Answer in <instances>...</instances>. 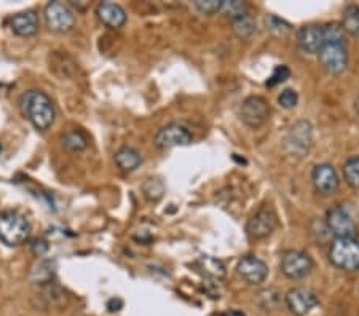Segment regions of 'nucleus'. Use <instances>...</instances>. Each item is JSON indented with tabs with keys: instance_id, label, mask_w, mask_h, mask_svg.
<instances>
[{
	"instance_id": "nucleus-20",
	"label": "nucleus",
	"mask_w": 359,
	"mask_h": 316,
	"mask_svg": "<svg viewBox=\"0 0 359 316\" xmlns=\"http://www.w3.org/2000/svg\"><path fill=\"white\" fill-rule=\"evenodd\" d=\"M116 163L118 165L120 169L134 171V169L140 167V163H142V158H140V155L134 149L122 147L116 154Z\"/></svg>"
},
{
	"instance_id": "nucleus-10",
	"label": "nucleus",
	"mask_w": 359,
	"mask_h": 316,
	"mask_svg": "<svg viewBox=\"0 0 359 316\" xmlns=\"http://www.w3.org/2000/svg\"><path fill=\"white\" fill-rule=\"evenodd\" d=\"M326 225L327 230L335 238L355 236L356 233V222L343 206H335L329 210L326 216Z\"/></svg>"
},
{
	"instance_id": "nucleus-28",
	"label": "nucleus",
	"mask_w": 359,
	"mask_h": 316,
	"mask_svg": "<svg viewBox=\"0 0 359 316\" xmlns=\"http://www.w3.org/2000/svg\"><path fill=\"white\" fill-rule=\"evenodd\" d=\"M291 77V71L288 66H277L270 75V79L267 80V86H277L279 84H284Z\"/></svg>"
},
{
	"instance_id": "nucleus-1",
	"label": "nucleus",
	"mask_w": 359,
	"mask_h": 316,
	"mask_svg": "<svg viewBox=\"0 0 359 316\" xmlns=\"http://www.w3.org/2000/svg\"><path fill=\"white\" fill-rule=\"evenodd\" d=\"M320 61L331 75H340L348 64V50L345 30L339 23L322 26V45L320 50Z\"/></svg>"
},
{
	"instance_id": "nucleus-8",
	"label": "nucleus",
	"mask_w": 359,
	"mask_h": 316,
	"mask_svg": "<svg viewBox=\"0 0 359 316\" xmlns=\"http://www.w3.org/2000/svg\"><path fill=\"white\" fill-rule=\"evenodd\" d=\"M192 141H194V136H192L189 129L178 125V123H171V125L158 129V133L154 138V144L161 150L189 146Z\"/></svg>"
},
{
	"instance_id": "nucleus-5",
	"label": "nucleus",
	"mask_w": 359,
	"mask_h": 316,
	"mask_svg": "<svg viewBox=\"0 0 359 316\" xmlns=\"http://www.w3.org/2000/svg\"><path fill=\"white\" fill-rule=\"evenodd\" d=\"M45 21L50 30L58 34H66L74 28L75 15L66 3L50 2L45 7Z\"/></svg>"
},
{
	"instance_id": "nucleus-11",
	"label": "nucleus",
	"mask_w": 359,
	"mask_h": 316,
	"mask_svg": "<svg viewBox=\"0 0 359 316\" xmlns=\"http://www.w3.org/2000/svg\"><path fill=\"white\" fill-rule=\"evenodd\" d=\"M320 304L318 295L305 288H294L286 294V305L295 316H306Z\"/></svg>"
},
{
	"instance_id": "nucleus-13",
	"label": "nucleus",
	"mask_w": 359,
	"mask_h": 316,
	"mask_svg": "<svg viewBox=\"0 0 359 316\" xmlns=\"http://www.w3.org/2000/svg\"><path fill=\"white\" fill-rule=\"evenodd\" d=\"M237 272L248 284H260L268 275V267L264 261L254 256H244L238 261Z\"/></svg>"
},
{
	"instance_id": "nucleus-16",
	"label": "nucleus",
	"mask_w": 359,
	"mask_h": 316,
	"mask_svg": "<svg viewBox=\"0 0 359 316\" xmlns=\"http://www.w3.org/2000/svg\"><path fill=\"white\" fill-rule=\"evenodd\" d=\"M98 19L111 29H120L127 23V12L123 7H120L118 3L113 2H101L96 7Z\"/></svg>"
},
{
	"instance_id": "nucleus-24",
	"label": "nucleus",
	"mask_w": 359,
	"mask_h": 316,
	"mask_svg": "<svg viewBox=\"0 0 359 316\" xmlns=\"http://www.w3.org/2000/svg\"><path fill=\"white\" fill-rule=\"evenodd\" d=\"M343 176H345L347 184L350 187L359 190V157L348 160L345 167H343Z\"/></svg>"
},
{
	"instance_id": "nucleus-31",
	"label": "nucleus",
	"mask_w": 359,
	"mask_h": 316,
	"mask_svg": "<svg viewBox=\"0 0 359 316\" xmlns=\"http://www.w3.org/2000/svg\"><path fill=\"white\" fill-rule=\"evenodd\" d=\"M48 241L44 240V238H37V240L33 241V252L37 257H44L46 251H48Z\"/></svg>"
},
{
	"instance_id": "nucleus-12",
	"label": "nucleus",
	"mask_w": 359,
	"mask_h": 316,
	"mask_svg": "<svg viewBox=\"0 0 359 316\" xmlns=\"http://www.w3.org/2000/svg\"><path fill=\"white\" fill-rule=\"evenodd\" d=\"M313 142V134H311V127L306 122H297L289 129L288 138H286V147L289 154L302 157L305 152H309Z\"/></svg>"
},
{
	"instance_id": "nucleus-29",
	"label": "nucleus",
	"mask_w": 359,
	"mask_h": 316,
	"mask_svg": "<svg viewBox=\"0 0 359 316\" xmlns=\"http://www.w3.org/2000/svg\"><path fill=\"white\" fill-rule=\"evenodd\" d=\"M195 8L203 15H212L221 12L222 0H196Z\"/></svg>"
},
{
	"instance_id": "nucleus-14",
	"label": "nucleus",
	"mask_w": 359,
	"mask_h": 316,
	"mask_svg": "<svg viewBox=\"0 0 359 316\" xmlns=\"http://www.w3.org/2000/svg\"><path fill=\"white\" fill-rule=\"evenodd\" d=\"M311 180L321 195H332L339 189V176L331 165L324 163L315 167L313 173H311Z\"/></svg>"
},
{
	"instance_id": "nucleus-23",
	"label": "nucleus",
	"mask_w": 359,
	"mask_h": 316,
	"mask_svg": "<svg viewBox=\"0 0 359 316\" xmlns=\"http://www.w3.org/2000/svg\"><path fill=\"white\" fill-rule=\"evenodd\" d=\"M142 192L149 201H160L165 195V184L160 179H147L142 184Z\"/></svg>"
},
{
	"instance_id": "nucleus-22",
	"label": "nucleus",
	"mask_w": 359,
	"mask_h": 316,
	"mask_svg": "<svg viewBox=\"0 0 359 316\" xmlns=\"http://www.w3.org/2000/svg\"><path fill=\"white\" fill-rule=\"evenodd\" d=\"M342 28L345 32L351 35H359V7L356 5H348L343 12Z\"/></svg>"
},
{
	"instance_id": "nucleus-21",
	"label": "nucleus",
	"mask_w": 359,
	"mask_h": 316,
	"mask_svg": "<svg viewBox=\"0 0 359 316\" xmlns=\"http://www.w3.org/2000/svg\"><path fill=\"white\" fill-rule=\"evenodd\" d=\"M232 30L239 39H249L256 32V23H254L252 17L244 13L241 17L232 19Z\"/></svg>"
},
{
	"instance_id": "nucleus-34",
	"label": "nucleus",
	"mask_w": 359,
	"mask_h": 316,
	"mask_svg": "<svg viewBox=\"0 0 359 316\" xmlns=\"http://www.w3.org/2000/svg\"><path fill=\"white\" fill-rule=\"evenodd\" d=\"M355 111H356V113L359 115V97L355 101Z\"/></svg>"
},
{
	"instance_id": "nucleus-35",
	"label": "nucleus",
	"mask_w": 359,
	"mask_h": 316,
	"mask_svg": "<svg viewBox=\"0 0 359 316\" xmlns=\"http://www.w3.org/2000/svg\"><path fill=\"white\" fill-rule=\"evenodd\" d=\"M0 152H2V146H0Z\"/></svg>"
},
{
	"instance_id": "nucleus-32",
	"label": "nucleus",
	"mask_w": 359,
	"mask_h": 316,
	"mask_svg": "<svg viewBox=\"0 0 359 316\" xmlns=\"http://www.w3.org/2000/svg\"><path fill=\"white\" fill-rule=\"evenodd\" d=\"M122 307H123V302L120 299H112V300H109V304H107L109 312H118Z\"/></svg>"
},
{
	"instance_id": "nucleus-18",
	"label": "nucleus",
	"mask_w": 359,
	"mask_h": 316,
	"mask_svg": "<svg viewBox=\"0 0 359 316\" xmlns=\"http://www.w3.org/2000/svg\"><path fill=\"white\" fill-rule=\"evenodd\" d=\"M195 267L203 277L211 279H222L227 275L225 266H223L219 259L211 256H201L199 261L195 262Z\"/></svg>"
},
{
	"instance_id": "nucleus-19",
	"label": "nucleus",
	"mask_w": 359,
	"mask_h": 316,
	"mask_svg": "<svg viewBox=\"0 0 359 316\" xmlns=\"http://www.w3.org/2000/svg\"><path fill=\"white\" fill-rule=\"evenodd\" d=\"M56 273V263L50 259H42L30 270V279L37 284H50Z\"/></svg>"
},
{
	"instance_id": "nucleus-7",
	"label": "nucleus",
	"mask_w": 359,
	"mask_h": 316,
	"mask_svg": "<svg viewBox=\"0 0 359 316\" xmlns=\"http://www.w3.org/2000/svg\"><path fill=\"white\" fill-rule=\"evenodd\" d=\"M277 225L278 219L275 211L270 208V206H264V208H260L256 214L249 219L246 232L249 238H252V240H264V238L272 235L275 229H277Z\"/></svg>"
},
{
	"instance_id": "nucleus-4",
	"label": "nucleus",
	"mask_w": 359,
	"mask_h": 316,
	"mask_svg": "<svg viewBox=\"0 0 359 316\" xmlns=\"http://www.w3.org/2000/svg\"><path fill=\"white\" fill-rule=\"evenodd\" d=\"M329 261L334 267L343 272L359 270V240L355 236L335 238L329 246Z\"/></svg>"
},
{
	"instance_id": "nucleus-9",
	"label": "nucleus",
	"mask_w": 359,
	"mask_h": 316,
	"mask_svg": "<svg viewBox=\"0 0 359 316\" xmlns=\"http://www.w3.org/2000/svg\"><path fill=\"white\" fill-rule=\"evenodd\" d=\"M241 120L251 128L262 127L270 117V107L267 101L260 96H249L243 101L241 109H239Z\"/></svg>"
},
{
	"instance_id": "nucleus-2",
	"label": "nucleus",
	"mask_w": 359,
	"mask_h": 316,
	"mask_svg": "<svg viewBox=\"0 0 359 316\" xmlns=\"http://www.w3.org/2000/svg\"><path fill=\"white\" fill-rule=\"evenodd\" d=\"M21 109L26 118L33 123L39 131L50 129L55 122V106L48 95L39 90H29L21 96Z\"/></svg>"
},
{
	"instance_id": "nucleus-6",
	"label": "nucleus",
	"mask_w": 359,
	"mask_h": 316,
	"mask_svg": "<svg viewBox=\"0 0 359 316\" xmlns=\"http://www.w3.org/2000/svg\"><path fill=\"white\" fill-rule=\"evenodd\" d=\"M313 270V261L304 251H288L281 257V272L289 279H302Z\"/></svg>"
},
{
	"instance_id": "nucleus-15",
	"label": "nucleus",
	"mask_w": 359,
	"mask_h": 316,
	"mask_svg": "<svg viewBox=\"0 0 359 316\" xmlns=\"http://www.w3.org/2000/svg\"><path fill=\"white\" fill-rule=\"evenodd\" d=\"M297 45L304 53H320L322 45V26L306 24L300 28L297 32Z\"/></svg>"
},
{
	"instance_id": "nucleus-27",
	"label": "nucleus",
	"mask_w": 359,
	"mask_h": 316,
	"mask_svg": "<svg viewBox=\"0 0 359 316\" xmlns=\"http://www.w3.org/2000/svg\"><path fill=\"white\" fill-rule=\"evenodd\" d=\"M265 24H267V28L275 34L284 35V34H289L291 30H293V26H291L288 21H284V19L275 17V15H270V17H267V19H265Z\"/></svg>"
},
{
	"instance_id": "nucleus-26",
	"label": "nucleus",
	"mask_w": 359,
	"mask_h": 316,
	"mask_svg": "<svg viewBox=\"0 0 359 316\" xmlns=\"http://www.w3.org/2000/svg\"><path fill=\"white\" fill-rule=\"evenodd\" d=\"M221 12L228 18H238L246 13V3L239 2V0H222Z\"/></svg>"
},
{
	"instance_id": "nucleus-17",
	"label": "nucleus",
	"mask_w": 359,
	"mask_h": 316,
	"mask_svg": "<svg viewBox=\"0 0 359 316\" xmlns=\"http://www.w3.org/2000/svg\"><path fill=\"white\" fill-rule=\"evenodd\" d=\"M10 29L19 37H30L37 32L39 29V18L33 10L21 12L10 19Z\"/></svg>"
},
{
	"instance_id": "nucleus-30",
	"label": "nucleus",
	"mask_w": 359,
	"mask_h": 316,
	"mask_svg": "<svg viewBox=\"0 0 359 316\" xmlns=\"http://www.w3.org/2000/svg\"><path fill=\"white\" fill-rule=\"evenodd\" d=\"M278 102L284 109H294L299 102V95L294 90H284L278 97Z\"/></svg>"
},
{
	"instance_id": "nucleus-33",
	"label": "nucleus",
	"mask_w": 359,
	"mask_h": 316,
	"mask_svg": "<svg viewBox=\"0 0 359 316\" xmlns=\"http://www.w3.org/2000/svg\"><path fill=\"white\" fill-rule=\"evenodd\" d=\"M222 316H246V315L241 313V312H227V313H223Z\"/></svg>"
},
{
	"instance_id": "nucleus-25",
	"label": "nucleus",
	"mask_w": 359,
	"mask_h": 316,
	"mask_svg": "<svg viewBox=\"0 0 359 316\" xmlns=\"http://www.w3.org/2000/svg\"><path fill=\"white\" fill-rule=\"evenodd\" d=\"M62 144L67 150H72V152H80L86 147V138L83 136L80 131H71L67 133L64 138H62Z\"/></svg>"
},
{
	"instance_id": "nucleus-3",
	"label": "nucleus",
	"mask_w": 359,
	"mask_h": 316,
	"mask_svg": "<svg viewBox=\"0 0 359 316\" xmlns=\"http://www.w3.org/2000/svg\"><path fill=\"white\" fill-rule=\"evenodd\" d=\"M30 224L26 216L8 210L0 212V240L7 246H19L29 240Z\"/></svg>"
}]
</instances>
